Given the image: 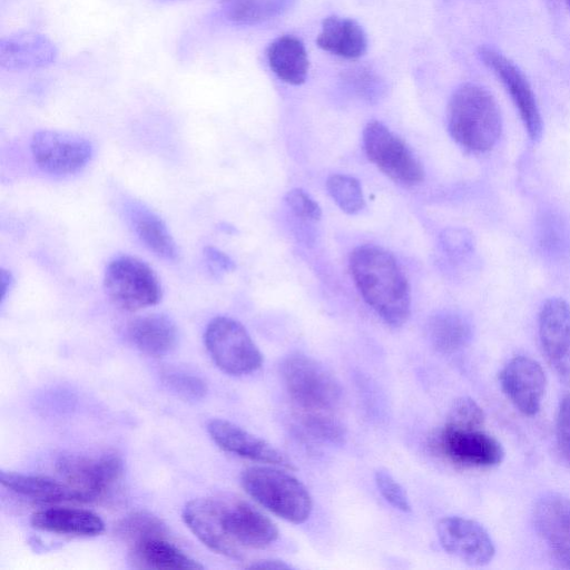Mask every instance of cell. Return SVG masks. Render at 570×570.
<instances>
[{
	"label": "cell",
	"mask_w": 570,
	"mask_h": 570,
	"mask_svg": "<svg viewBox=\"0 0 570 570\" xmlns=\"http://www.w3.org/2000/svg\"><path fill=\"white\" fill-rule=\"evenodd\" d=\"M183 520L208 549L232 559H242L243 549H263L278 538L269 518L236 497L194 499L185 505Z\"/></svg>",
	"instance_id": "1"
},
{
	"label": "cell",
	"mask_w": 570,
	"mask_h": 570,
	"mask_svg": "<svg viewBox=\"0 0 570 570\" xmlns=\"http://www.w3.org/2000/svg\"><path fill=\"white\" fill-rule=\"evenodd\" d=\"M350 272L365 303L390 326H402L411 313L410 285L395 257L375 245L350 255Z\"/></svg>",
	"instance_id": "2"
},
{
	"label": "cell",
	"mask_w": 570,
	"mask_h": 570,
	"mask_svg": "<svg viewBox=\"0 0 570 570\" xmlns=\"http://www.w3.org/2000/svg\"><path fill=\"white\" fill-rule=\"evenodd\" d=\"M446 122L453 140L471 153L490 150L502 131L494 98L485 88L471 82L453 91L446 108Z\"/></svg>",
	"instance_id": "3"
},
{
	"label": "cell",
	"mask_w": 570,
	"mask_h": 570,
	"mask_svg": "<svg viewBox=\"0 0 570 570\" xmlns=\"http://www.w3.org/2000/svg\"><path fill=\"white\" fill-rule=\"evenodd\" d=\"M240 483L249 497L277 517L299 524L313 509L307 488L292 474L273 466H249Z\"/></svg>",
	"instance_id": "4"
},
{
	"label": "cell",
	"mask_w": 570,
	"mask_h": 570,
	"mask_svg": "<svg viewBox=\"0 0 570 570\" xmlns=\"http://www.w3.org/2000/svg\"><path fill=\"white\" fill-rule=\"evenodd\" d=\"M283 384L303 411L330 412L342 399V386L323 363L303 353H292L279 364Z\"/></svg>",
	"instance_id": "5"
},
{
	"label": "cell",
	"mask_w": 570,
	"mask_h": 570,
	"mask_svg": "<svg viewBox=\"0 0 570 570\" xmlns=\"http://www.w3.org/2000/svg\"><path fill=\"white\" fill-rule=\"evenodd\" d=\"M104 286L112 303L129 312L156 305L163 296L161 285L154 269L130 255H120L109 262Z\"/></svg>",
	"instance_id": "6"
},
{
	"label": "cell",
	"mask_w": 570,
	"mask_h": 570,
	"mask_svg": "<svg viewBox=\"0 0 570 570\" xmlns=\"http://www.w3.org/2000/svg\"><path fill=\"white\" fill-rule=\"evenodd\" d=\"M204 343L213 362L228 375H248L263 364V355L247 330L232 317L213 318L205 330Z\"/></svg>",
	"instance_id": "7"
},
{
	"label": "cell",
	"mask_w": 570,
	"mask_h": 570,
	"mask_svg": "<svg viewBox=\"0 0 570 570\" xmlns=\"http://www.w3.org/2000/svg\"><path fill=\"white\" fill-rule=\"evenodd\" d=\"M61 479L80 497L81 502L97 501L107 497L119 483L124 462L116 453L100 456L63 454L56 461Z\"/></svg>",
	"instance_id": "8"
},
{
	"label": "cell",
	"mask_w": 570,
	"mask_h": 570,
	"mask_svg": "<svg viewBox=\"0 0 570 570\" xmlns=\"http://www.w3.org/2000/svg\"><path fill=\"white\" fill-rule=\"evenodd\" d=\"M362 139L367 158L394 181L414 186L424 180V169L417 157L384 124L367 122Z\"/></svg>",
	"instance_id": "9"
},
{
	"label": "cell",
	"mask_w": 570,
	"mask_h": 570,
	"mask_svg": "<svg viewBox=\"0 0 570 570\" xmlns=\"http://www.w3.org/2000/svg\"><path fill=\"white\" fill-rule=\"evenodd\" d=\"M432 451L464 468H493L504 456L500 442L482 429H459L445 425L430 440Z\"/></svg>",
	"instance_id": "10"
},
{
	"label": "cell",
	"mask_w": 570,
	"mask_h": 570,
	"mask_svg": "<svg viewBox=\"0 0 570 570\" xmlns=\"http://www.w3.org/2000/svg\"><path fill=\"white\" fill-rule=\"evenodd\" d=\"M37 166L51 175H71L90 161L94 148L86 138L58 130H39L30 142Z\"/></svg>",
	"instance_id": "11"
},
{
	"label": "cell",
	"mask_w": 570,
	"mask_h": 570,
	"mask_svg": "<svg viewBox=\"0 0 570 570\" xmlns=\"http://www.w3.org/2000/svg\"><path fill=\"white\" fill-rule=\"evenodd\" d=\"M479 56L509 92L530 139L539 141L543 130L542 118L532 88L522 71L491 47H481Z\"/></svg>",
	"instance_id": "12"
},
{
	"label": "cell",
	"mask_w": 570,
	"mask_h": 570,
	"mask_svg": "<svg viewBox=\"0 0 570 570\" xmlns=\"http://www.w3.org/2000/svg\"><path fill=\"white\" fill-rule=\"evenodd\" d=\"M442 548L470 566H485L494 557V543L488 531L476 521L462 517H445L436 524Z\"/></svg>",
	"instance_id": "13"
},
{
	"label": "cell",
	"mask_w": 570,
	"mask_h": 570,
	"mask_svg": "<svg viewBox=\"0 0 570 570\" xmlns=\"http://www.w3.org/2000/svg\"><path fill=\"white\" fill-rule=\"evenodd\" d=\"M543 354L557 375L570 384V305L560 297L547 299L539 313Z\"/></svg>",
	"instance_id": "14"
},
{
	"label": "cell",
	"mask_w": 570,
	"mask_h": 570,
	"mask_svg": "<svg viewBox=\"0 0 570 570\" xmlns=\"http://www.w3.org/2000/svg\"><path fill=\"white\" fill-rule=\"evenodd\" d=\"M500 384L511 403L522 414L535 415L547 389L541 365L529 356H514L501 370Z\"/></svg>",
	"instance_id": "15"
},
{
	"label": "cell",
	"mask_w": 570,
	"mask_h": 570,
	"mask_svg": "<svg viewBox=\"0 0 570 570\" xmlns=\"http://www.w3.org/2000/svg\"><path fill=\"white\" fill-rule=\"evenodd\" d=\"M533 520L553 558L570 568V500L558 493L543 494L534 505Z\"/></svg>",
	"instance_id": "16"
},
{
	"label": "cell",
	"mask_w": 570,
	"mask_h": 570,
	"mask_svg": "<svg viewBox=\"0 0 570 570\" xmlns=\"http://www.w3.org/2000/svg\"><path fill=\"white\" fill-rule=\"evenodd\" d=\"M207 431L212 440L229 453L265 464L295 469L283 452L233 422L214 419L208 423Z\"/></svg>",
	"instance_id": "17"
},
{
	"label": "cell",
	"mask_w": 570,
	"mask_h": 570,
	"mask_svg": "<svg viewBox=\"0 0 570 570\" xmlns=\"http://www.w3.org/2000/svg\"><path fill=\"white\" fill-rule=\"evenodd\" d=\"M57 48L45 35L23 31L0 40V65L8 70H29L56 61Z\"/></svg>",
	"instance_id": "18"
},
{
	"label": "cell",
	"mask_w": 570,
	"mask_h": 570,
	"mask_svg": "<svg viewBox=\"0 0 570 570\" xmlns=\"http://www.w3.org/2000/svg\"><path fill=\"white\" fill-rule=\"evenodd\" d=\"M36 529L65 535L95 537L104 532L105 523L92 511L68 507H51L31 515Z\"/></svg>",
	"instance_id": "19"
},
{
	"label": "cell",
	"mask_w": 570,
	"mask_h": 570,
	"mask_svg": "<svg viewBox=\"0 0 570 570\" xmlns=\"http://www.w3.org/2000/svg\"><path fill=\"white\" fill-rule=\"evenodd\" d=\"M125 213L134 233L149 250L168 261L178 257L171 234L155 212L139 202L130 200L125 205Z\"/></svg>",
	"instance_id": "20"
},
{
	"label": "cell",
	"mask_w": 570,
	"mask_h": 570,
	"mask_svg": "<svg viewBox=\"0 0 570 570\" xmlns=\"http://www.w3.org/2000/svg\"><path fill=\"white\" fill-rule=\"evenodd\" d=\"M130 342L149 356H164L176 346L178 332L166 314L153 313L134 320L128 326Z\"/></svg>",
	"instance_id": "21"
},
{
	"label": "cell",
	"mask_w": 570,
	"mask_h": 570,
	"mask_svg": "<svg viewBox=\"0 0 570 570\" xmlns=\"http://www.w3.org/2000/svg\"><path fill=\"white\" fill-rule=\"evenodd\" d=\"M131 562L138 569L198 570L196 560L168 541L167 535L150 537L130 546Z\"/></svg>",
	"instance_id": "22"
},
{
	"label": "cell",
	"mask_w": 570,
	"mask_h": 570,
	"mask_svg": "<svg viewBox=\"0 0 570 570\" xmlns=\"http://www.w3.org/2000/svg\"><path fill=\"white\" fill-rule=\"evenodd\" d=\"M316 43L324 51L345 59H357L367 49L363 28L353 19L337 16L323 20Z\"/></svg>",
	"instance_id": "23"
},
{
	"label": "cell",
	"mask_w": 570,
	"mask_h": 570,
	"mask_svg": "<svg viewBox=\"0 0 570 570\" xmlns=\"http://www.w3.org/2000/svg\"><path fill=\"white\" fill-rule=\"evenodd\" d=\"M0 482L13 493L40 503L81 502L67 483L48 476L1 470Z\"/></svg>",
	"instance_id": "24"
},
{
	"label": "cell",
	"mask_w": 570,
	"mask_h": 570,
	"mask_svg": "<svg viewBox=\"0 0 570 570\" xmlns=\"http://www.w3.org/2000/svg\"><path fill=\"white\" fill-rule=\"evenodd\" d=\"M271 70L284 82L301 85L308 72V56L301 39L284 35L272 41L266 51Z\"/></svg>",
	"instance_id": "25"
},
{
	"label": "cell",
	"mask_w": 570,
	"mask_h": 570,
	"mask_svg": "<svg viewBox=\"0 0 570 570\" xmlns=\"http://www.w3.org/2000/svg\"><path fill=\"white\" fill-rule=\"evenodd\" d=\"M428 336L432 346L444 354H452L466 347L472 340L471 322L455 311H440L428 322Z\"/></svg>",
	"instance_id": "26"
},
{
	"label": "cell",
	"mask_w": 570,
	"mask_h": 570,
	"mask_svg": "<svg viewBox=\"0 0 570 570\" xmlns=\"http://www.w3.org/2000/svg\"><path fill=\"white\" fill-rule=\"evenodd\" d=\"M295 0H227L225 17L235 24L252 26L282 16Z\"/></svg>",
	"instance_id": "27"
},
{
	"label": "cell",
	"mask_w": 570,
	"mask_h": 570,
	"mask_svg": "<svg viewBox=\"0 0 570 570\" xmlns=\"http://www.w3.org/2000/svg\"><path fill=\"white\" fill-rule=\"evenodd\" d=\"M302 431L314 441L341 445L346 440V429L328 412L303 411L298 415Z\"/></svg>",
	"instance_id": "28"
},
{
	"label": "cell",
	"mask_w": 570,
	"mask_h": 570,
	"mask_svg": "<svg viewBox=\"0 0 570 570\" xmlns=\"http://www.w3.org/2000/svg\"><path fill=\"white\" fill-rule=\"evenodd\" d=\"M116 532L129 546L146 538L167 535L163 521L146 511H136L124 517L117 524Z\"/></svg>",
	"instance_id": "29"
},
{
	"label": "cell",
	"mask_w": 570,
	"mask_h": 570,
	"mask_svg": "<svg viewBox=\"0 0 570 570\" xmlns=\"http://www.w3.org/2000/svg\"><path fill=\"white\" fill-rule=\"evenodd\" d=\"M326 188L337 206L346 214H357L365 206L361 184L350 175L334 174L330 176Z\"/></svg>",
	"instance_id": "30"
},
{
	"label": "cell",
	"mask_w": 570,
	"mask_h": 570,
	"mask_svg": "<svg viewBox=\"0 0 570 570\" xmlns=\"http://www.w3.org/2000/svg\"><path fill=\"white\" fill-rule=\"evenodd\" d=\"M161 380L173 393L187 401H198L207 393L205 381L185 371L167 370Z\"/></svg>",
	"instance_id": "31"
},
{
	"label": "cell",
	"mask_w": 570,
	"mask_h": 570,
	"mask_svg": "<svg viewBox=\"0 0 570 570\" xmlns=\"http://www.w3.org/2000/svg\"><path fill=\"white\" fill-rule=\"evenodd\" d=\"M484 413L479 404L469 396L456 399L448 413L445 425L459 429H482Z\"/></svg>",
	"instance_id": "32"
},
{
	"label": "cell",
	"mask_w": 570,
	"mask_h": 570,
	"mask_svg": "<svg viewBox=\"0 0 570 570\" xmlns=\"http://www.w3.org/2000/svg\"><path fill=\"white\" fill-rule=\"evenodd\" d=\"M347 85L366 100H376L383 94V82L380 77L366 67L350 69L344 75Z\"/></svg>",
	"instance_id": "33"
},
{
	"label": "cell",
	"mask_w": 570,
	"mask_h": 570,
	"mask_svg": "<svg viewBox=\"0 0 570 570\" xmlns=\"http://www.w3.org/2000/svg\"><path fill=\"white\" fill-rule=\"evenodd\" d=\"M376 487L383 498L395 509L411 512V503L405 490L385 469H377L374 473Z\"/></svg>",
	"instance_id": "34"
},
{
	"label": "cell",
	"mask_w": 570,
	"mask_h": 570,
	"mask_svg": "<svg viewBox=\"0 0 570 570\" xmlns=\"http://www.w3.org/2000/svg\"><path fill=\"white\" fill-rule=\"evenodd\" d=\"M285 200L292 212L301 218L318 220L322 216L320 205L301 188L289 190L285 196Z\"/></svg>",
	"instance_id": "35"
},
{
	"label": "cell",
	"mask_w": 570,
	"mask_h": 570,
	"mask_svg": "<svg viewBox=\"0 0 570 570\" xmlns=\"http://www.w3.org/2000/svg\"><path fill=\"white\" fill-rule=\"evenodd\" d=\"M557 440L561 453L570 463V395L562 399L557 416Z\"/></svg>",
	"instance_id": "36"
},
{
	"label": "cell",
	"mask_w": 570,
	"mask_h": 570,
	"mask_svg": "<svg viewBox=\"0 0 570 570\" xmlns=\"http://www.w3.org/2000/svg\"><path fill=\"white\" fill-rule=\"evenodd\" d=\"M204 256L207 263L208 268L214 274H224L235 269L234 261L220 249L206 246L204 248Z\"/></svg>",
	"instance_id": "37"
},
{
	"label": "cell",
	"mask_w": 570,
	"mask_h": 570,
	"mask_svg": "<svg viewBox=\"0 0 570 570\" xmlns=\"http://www.w3.org/2000/svg\"><path fill=\"white\" fill-rule=\"evenodd\" d=\"M247 568L250 569H268V570H287L293 569V567L285 561L282 560H275V559H266V560H259L252 564H249Z\"/></svg>",
	"instance_id": "38"
},
{
	"label": "cell",
	"mask_w": 570,
	"mask_h": 570,
	"mask_svg": "<svg viewBox=\"0 0 570 570\" xmlns=\"http://www.w3.org/2000/svg\"><path fill=\"white\" fill-rule=\"evenodd\" d=\"M0 281H1V299L3 301L6 298L7 293L12 287L13 277L10 272H8L6 269H1Z\"/></svg>",
	"instance_id": "39"
},
{
	"label": "cell",
	"mask_w": 570,
	"mask_h": 570,
	"mask_svg": "<svg viewBox=\"0 0 570 570\" xmlns=\"http://www.w3.org/2000/svg\"><path fill=\"white\" fill-rule=\"evenodd\" d=\"M217 1H220V2H223V3H224V2H226L227 0H217Z\"/></svg>",
	"instance_id": "40"
},
{
	"label": "cell",
	"mask_w": 570,
	"mask_h": 570,
	"mask_svg": "<svg viewBox=\"0 0 570 570\" xmlns=\"http://www.w3.org/2000/svg\"><path fill=\"white\" fill-rule=\"evenodd\" d=\"M569 7H570V0H568Z\"/></svg>",
	"instance_id": "41"
},
{
	"label": "cell",
	"mask_w": 570,
	"mask_h": 570,
	"mask_svg": "<svg viewBox=\"0 0 570 570\" xmlns=\"http://www.w3.org/2000/svg\"><path fill=\"white\" fill-rule=\"evenodd\" d=\"M167 1H173V0H167Z\"/></svg>",
	"instance_id": "42"
}]
</instances>
